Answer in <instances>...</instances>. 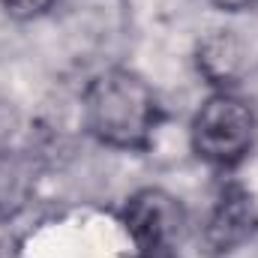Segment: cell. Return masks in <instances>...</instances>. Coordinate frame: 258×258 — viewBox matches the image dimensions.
<instances>
[{
    "label": "cell",
    "mask_w": 258,
    "mask_h": 258,
    "mask_svg": "<svg viewBox=\"0 0 258 258\" xmlns=\"http://www.w3.org/2000/svg\"><path fill=\"white\" fill-rule=\"evenodd\" d=\"M195 66L213 84L216 90H231L246 69V48L234 30H210L198 48H195Z\"/></svg>",
    "instance_id": "obj_5"
},
{
    "label": "cell",
    "mask_w": 258,
    "mask_h": 258,
    "mask_svg": "<svg viewBox=\"0 0 258 258\" xmlns=\"http://www.w3.org/2000/svg\"><path fill=\"white\" fill-rule=\"evenodd\" d=\"M15 129H18V111L12 108V102L0 99V150H6V147H9V141H12Z\"/></svg>",
    "instance_id": "obj_8"
},
{
    "label": "cell",
    "mask_w": 258,
    "mask_h": 258,
    "mask_svg": "<svg viewBox=\"0 0 258 258\" xmlns=\"http://www.w3.org/2000/svg\"><path fill=\"white\" fill-rule=\"evenodd\" d=\"M258 231V204L255 198L237 183L222 186L216 195L207 219H204V243L210 252H234Z\"/></svg>",
    "instance_id": "obj_4"
},
{
    "label": "cell",
    "mask_w": 258,
    "mask_h": 258,
    "mask_svg": "<svg viewBox=\"0 0 258 258\" xmlns=\"http://www.w3.org/2000/svg\"><path fill=\"white\" fill-rule=\"evenodd\" d=\"M204 3L219 9V12H240V9H249L255 0H204Z\"/></svg>",
    "instance_id": "obj_9"
},
{
    "label": "cell",
    "mask_w": 258,
    "mask_h": 258,
    "mask_svg": "<svg viewBox=\"0 0 258 258\" xmlns=\"http://www.w3.org/2000/svg\"><path fill=\"white\" fill-rule=\"evenodd\" d=\"M39 165L27 150H0V216L18 213L36 189Z\"/></svg>",
    "instance_id": "obj_6"
},
{
    "label": "cell",
    "mask_w": 258,
    "mask_h": 258,
    "mask_svg": "<svg viewBox=\"0 0 258 258\" xmlns=\"http://www.w3.org/2000/svg\"><path fill=\"white\" fill-rule=\"evenodd\" d=\"M3 12L18 18V21H33L45 12H51L57 6V0H0Z\"/></svg>",
    "instance_id": "obj_7"
},
{
    "label": "cell",
    "mask_w": 258,
    "mask_h": 258,
    "mask_svg": "<svg viewBox=\"0 0 258 258\" xmlns=\"http://www.w3.org/2000/svg\"><path fill=\"white\" fill-rule=\"evenodd\" d=\"M255 114L231 90H213L189 123V141L198 159L216 168L240 165L255 144Z\"/></svg>",
    "instance_id": "obj_2"
},
{
    "label": "cell",
    "mask_w": 258,
    "mask_h": 258,
    "mask_svg": "<svg viewBox=\"0 0 258 258\" xmlns=\"http://www.w3.org/2000/svg\"><path fill=\"white\" fill-rule=\"evenodd\" d=\"M81 117L87 132L114 150H147L162 123L156 90L132 69L111 66L96 72L81 96Z\"/></svg>",
    "instance_id": "obj_1"
},
{
    "label": "cell",
    "mask_w": 258,
    "mask_h": 258,
    "mask_svg": "<svg viewBox=\"0 0 258 258\" xmlns=\"http://www.w3.org/2000/svg\"><path fill=\"white\" fill-rule=\"evenodd\" d=\"M123 225L138 249V258H171L186 234V210L171 192L144 186L126 198Z\"/></svg>",
    "instance_id": "obj_3"
}]
</instances>
